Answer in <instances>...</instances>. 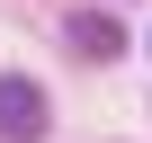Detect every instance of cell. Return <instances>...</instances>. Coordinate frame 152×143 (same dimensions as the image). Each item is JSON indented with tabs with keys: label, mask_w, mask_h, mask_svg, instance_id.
<instances>
[{
	"label": "cell",
	"mask_w": 152,
	"mask_h": 143,
	"mask_svg": "<svg viewBox=\"0 0 152 143\" xmlns=\"http://www.w3.org/2000/svg\"><path fill=\"white\" fill-rule=\"evenodd\" d=\"M45 134V90L27 72H0V143H36Z\"/></svg>",
	"instance_id": "1"
},
{
	"label": "cell",
	"mask_w": 152,
	"mask_h": 143,
	"mask_svg": "<svg viewBox=\"0 0 152 143\" xmlns=\"http://www.w3.org/2000/svg\"><path fill=\"white\" fill-rule=\"evenodd\" d=\"M63 36H72V54H81V63H116V54H125V27H116L107 9H72Z\"/></svg>",
	"instance_id": "2"
}]
</instances>
